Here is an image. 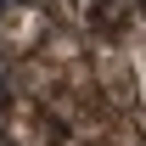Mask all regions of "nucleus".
<instances>
[{
    "label": "nucleus",
    "instance_id": "obj_1",
    "mask_svg": "<svg viewBox=\"0 0 146 146\" xmlns=\"http://www.w3.org/2000/svg\"><path fill=\"white\" fill-rule=\"evenodd\" d=\"M0 146H146V0H0Z\"/></svg>",
    "mask_w": 146,
    "mask_h": 146
}]
</instances>
